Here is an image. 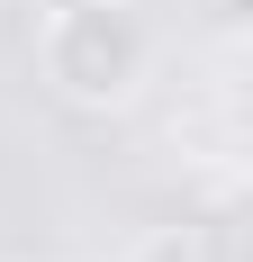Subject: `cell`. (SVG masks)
I'll use <instances>...</instances> for the list:
<instances>
[{
	"label": "cell",
	"instance_id": "obj_1",
	"mask_svg": "<svg viewBox=\"0 0 253 262\" xmlns=\"http://www.w3.org/2000/svg\"><path fill=\"white\" fill-rule=\"evenodd\" d=\"M154 63H163V27L145 18V0H46L36 73L64 108L118 118V108L145 100Z\"/></svg>",
	"mask_w": 253,
	"mask_h": 262
},
{
	"label": "cell",
	"instance_id": "obj_2",
	"mask_svg": "<svg viewBox=\"0 0 253 262\" xmlns=\"http://www.w3.org/2000/svg\"><path fill=\"white\" fill-rule=\"evenodd\" d=\"M126 262H208V253H199V226H145L126 244Z\"/></svg>",
	"mask_w": 253,
	"mask_h": 262
},
{
	"label": "cell",
	"instance_id": "obj_3",
	"mask_svg": "<svg viewBox=\"0 0 253 262\" xmlns=\"http://www.w3.org/2000/svg\"><path fill=\"white\" fill-rule=\"evenodd\" d=\"M0 9H9V0H0Z\"/></svg>",
	"mask_w": 253,
	"mask_h": 262
}]
</instances>
